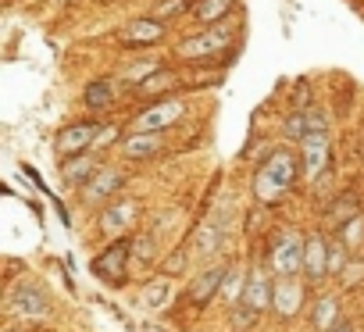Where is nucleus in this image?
I'll return each instance as SVG.
<instances>
[{
  "label": "nucleus",
  "mask_w": 364,
  "mask_h": 332,
  "mask_svg": "<svg viewBox=\"0 0 364 332\" xmlns=\"http://www.w3.org/2000/svg\"><path fill=\"white\" fill-rule=\"evenodd\" d=\"M178 114H182V100H161L132 118V132H161L171 122H178Z\"/></svg>",
  "instance_id": "obj_4"
},
{
  "label": "nucleus",
  "mask_w": 364,
  "mask_h": 332,
  "mask_svg": "<svg viewBox=\"0 0 364 332\" xmlns=\"http://www.w3.org/2000/svg\"><path fill=\"white\" fill-rule=\"evenodd\" d=\"M243 289H247V275H243L240 268H229V275H225V282H222V296H225L229 304H240V300H243Z\"/></svg>",
  "instance_id": "obj_21"
},
{
  "label": "nucleus",
  "mask_w": 364,
  "mask_h": 332,
  "mask_svg": "<svg viewBox=\"0 0 364 332\" xmlns=\"http://www.w3.org/2000/svg\"><path fill=\"white\" fill-rule=\"evenodd\" d=\"M336 321H339V318H336V300H332V296H321L318 307H314V325H318L321 332H328Z\"/></svg>",
  "instance_id": "obj_23"
},
{
  "label": "nucleus",
  "mask_w": 364,
  "mask_h": 332,
  "mask_svg": "<svg viewBox=\"0 0 364 332\" xmlns=\"http://www.w3.org/2000/svg\"><path fill=\"white\" fill-rule=\"evenodd\" d=\"M272 300H275V286L268 282V275L264 272H250L247 275V289H243V307H250V311H268L272 307Z\"/></svg>",
  "instance_id": "obj_9"
},
{
  "label": "nucleus",
  "mask_w": 364,
  "mask_h": 332,
  "mask_svg": "<svg viewBox=\"0 0 364 332\" xmlns=\"http://www.w3.org/2000/svg\"><path fill=\"white\" fill-rule=\"evenodd\" d=\"M357 215H360V211H357V200H353V197H343V200L332 204V211H328V225H332V229H346Z\"/></svg>",
  "instance_id": "obj_19"
},
{
  "label": "nucleus",
  "mask_w": 364,
  "mask_h": 332,
  "mask_svg": "<svg viewBox=\"0 0 364 332\" xmlns=\"http://www.w3.org/2000/svg\"><path fill=\"white\" fill-rule=\"evenodd\" d=\"M164 40V22L161 18H136L122 29V43L125 47H154Z\"/></svg>",
  "instance_id": "obj_7"
},
{
  "label": "nucleus",
  "mask_w": 364,
  "mask_h": 332,
  "mask_svg": "<svg viewBox=\"0 0 364 332\" xmlns=\"http://www.w3.org/2000/svg\"><path fill=\"white\" fill-rule=\"evenodd\" d=\"M232 8H236V0H197L190 15H193L200 26H218L222 18H229Z\"/></svg>",
  "instance_id": "obj_15"
},
{
  "label": "nucleus",
  "mask_w": 364,
  "mask_h": 332,
  "mask_svg": "<svg viewBox=\"0 0 364 332\" xmlns=\"http://www.w3.org/2000/svg\"><path fill=\"white\" fill-rule=\"evenodd\" d=\"M229 36H232V29L229 26H211L208 33H197V36H186L178 47H175V54L178 58H208V54H215V50H222L225 43H229Z\"/></svg>",
  "instance_id": "obj_3"
},
{
  "label": "nucleus",
  "mask_w": 364,
  "mask_h": 332,
  "mask_svg": "<svg viewBox=\"0 0 364 332\" xmlns=\"http://www.w3.org/2000/svg\"><path fill=\"white\" fill-rule=\"evenodd\" d=\"M293 183H296V161H293V154L279 150V154H272V157L261 164L254 186H257V193H261L264 200H279L282 193H289Z\"/></svg>",
  "instance_id": "obj_1"
},
{
  "label": "nucleus",
  "mask_w": 364,
  "mask_h": 332,
  "mask_svg": "<svg viewBox=\"0 0 364 332\" xmlns=\"http://www.w3.org/2000/svg\"><path fill=\"white\" fill-rule=\"evenodd\" d=\"M222 247H225V225H222V222L200 225V232H197V240H193V254H197V257H211V254H218Z\"/></svg>",
  "instance_id": "obj_13"
},
{
  "label": "nucleus",
  "mask_w": 364,
  "mask_h": 332,
  "mask_svg": "<svg viewBox=\"0 0 364 332\" xmlns=\"http://www.w3.org/2000/svg\"><path fill=\"white\" fill-rule=\"evenodd\" d=\"M118 186H122V172H114V168H97V176L86 183V190H82V200H104V197H111V193H118Z\"/></svg>",
  "instance_id": "obj_11"
},
{
  "label": "nucleus",
  "mask_w": 364,
  "mask_h": 332,
  "mask_svg": "<svg viewBox=\"0 0 364 332\" xmlns=\"http://www.w3.org/2000/svg\"><path fill=\"white\" fill-rule=\"evenodd\" d=\"M114 93H118V82L104 75V79L86 82V90H82V104H86L90 111H100V107H107V104L114 100Z\"/></svg>",
  "instance_id": "obj_14"
},
{
  "label": "nucleus",
  "mask_w": 364,
  "mask_h": 332,
  "mask_svg": "<svg viewBox=\"0 0 364 332\" xmlns=\"http://www.w3.org/2000/svg\"><path fill=\"white\" fill-rule=\"evenodd\" d=\"M161 132H132L129 139H125V157H132V161H143V157H154L157 150H161Z\"/></svg>",
  "instance_id": "obj_16"
},
{
  "label": "nucleus",
  "mask_w": 364,
  "mask_h": 332,
  "mask_svg": "<svg viewBox=\"0 0 364 332\" xmlns=\"http://www.w3.org/2000/svg\"><path fill=\"white\" fill-rule=\"evenodd\" d=\"M154 72H157V65H154V61H136V65H129V72H125V82H139V79L146 82Z\"/></svg>",
  "instance_id": "obj_26"
},
{
  "label": "nucleus",
  "mask_w": 364,
  "mask_h": 332,
  "mask_svg": "<svg viewBox=\"0 0 364 332\" xmlns=\"http://www.w3.org/2000/svg\"><path fill=\"white\" fill-rule=\"evenodd\" d=\"M272 307H275L282 318H286V314H293V311L300 307V286L293 282V275L275 282V300H272Z\"/></svg>",
  "instance_id": "obj_18"
},
{
  "label": "nucleus",
  "mask_w": 364,
  "mask_h": 332,
  "mask_svg": "<svg viewBox=\"0 0 364 332\" xmlns=\"http://www.w3.org/2000/svg\"><path fill=\"white\" fill-rule=\"evenodd\" d=\"M304 275L307 282H321L328 275V243L325 236H311L304 247Z\"/></svg>",
  "instance_id": "obj_10"
},
{
  "label": "nucleus",
  "mask_w": 364,
  "mask_h": 332,
  "mask_svg": "<svg viewBox=\"0 0 364 332\" xmlns=\"http://www.w3.org/2000/svg\"><path fill=\"white\" fill-rule=\"evenodd\" d=\"M328 332H353V321H346V318H339V321H336V325H332Z\"/></svg>",
  "instance_id": "obj_28"
},
{
  "label": "nucleus",
  "mask_w": 364,
  "mask_h": 332,
  "mask_svg": "<svg viewBox=\"0 0 364 332\" xmlns=\"http://www.w3.org/2000/svg\"><path fill=\"white\" fill-rule=\"evenodd\" d=\"M307 132H311L307 111H296V114H289V118H286V125H282V136H286V139H304Z\"/></svg>",
  "instance_id": "obj_24"
},
{
  "label": "nucleus",
  "mask_w": 364,
  "mask_h": 332,
  "mask_svg": "<svg viewBox=\"0 0 364 332\" xmlns=\"http://www.w3.org/2000/svg\"><path fill=\"white\" fill-rule=\"evenodd\" d=\"M97 122H75V125H68V129H61L58 132V139H54V150L61 154V157H75V154H82L93 139H97Z\"/></svg>",
  "instance_id": "obj_5"
},
{
  "label": "nucleus",
  "mask_w": 364,
  "mask_h": 332,
  "mask_svg": "<svg viewBox=\"0 0 364 332\" xmlns=\"http://www.w3.org/2000/svg\"><path fill=\"white\" fill-rule=\"evenodd\" d=\"M304 247H307V243H300L296 232L275 236V243H272V272H275L279 279H289V275L304 272Z\"/></svg>",
  "instance_id": "obj_2"
},
{
  "label": "nucleus",
  "mask_w": 364,
  "mask_h": 332,
  "mask_svg": "<svg viewBox=\"0 0 364 332\" xmlns=\"http://www.w3.org/2000/svg\"><path fill=\"white\" fill-rule=\"evenodd\" d=\"M132 218H136V204H118V208H107L104 211L100 225H104V232H114V229H125Z\"/></svg>",
  "instance_id": "obj_20"
},
{
  "label": "nucleus",
  "mask_w": 364,
  "mask_h": 332,
  "mask_svg": "<svg viewBox=\"0 0 364 332\" xmlns=\"http://www.w3.org/2000/svg\"><path fill=\"white\" fill-rule=\"evenodd\" d=\"M193 4H197V0H161V4L154 8V18H161V22L178 18V15H186V8L193 11Z\"/></svg>",
  "instance_id": "obj_22"
},
{
  "label": "nucleus",
  "mask_w": 364,
  "mask_h": 332,
  "mask_svg": "<svg viewBox=\"0 0 364 332\" xmlns=\"http://www.w3.org/2000/svg\"><path fill=\"white\" fill-rule=\"evenodd\" d=\"M300 143H304V172L314 176L325 164V154H328V132H307Z\"/></svg>",
  "instance_id": "obj_12"
},
{
  "label": "nucleus",
  "mask_w": 364,
  "mask_h": 332,
  "mask_svg": "<svg viewBox=\"0 0 364 332\" xmlns=\"http://www.w3.org/2000/svg\"><path fill=\"white\" fill-rule=\"evenodd\" d=\"M164 293H168V286H164V282L150 286V289H146V304H150V307H164Z\"/></svg>",
  "instance_id": "obj_27"
},
{
  "label": "nucleus",
  "mask_w": 364,
  "mask_h": 332,
  "mask_svg": "<svg viewBox=\"0 0 364 332\" xmlns=\"http://www.w3.org/2000/svg\"><path fill=\"white\" fill-rule=\"evenodd\" d=\"M97 168H100V164H97V157L93 154H75V157H68L65 161V179L68 183H90L93 176H97Z\"/></svg>",
  "instance_id": "obj_17"
},
{
  "label": "nucleus",
  "mask_w": 364,
  "mask_h": 332,
  "mask_svg": "<svg viewBox=\"0 0 364 332\" xmlns=\"http://www.w3.org/2000/svg\"><path fill=\"white\" fill-rule=\"evenodd\" d=\"M129 254H132V243H129V240H118L114 247H107V250L93 261V275H100V279H107V282H122Z\"/></svg>",
  "instance_id": "obj_6"
},
{
  "label": "nucleus",
  "mask_w": 364,
  "mask_h": 332,
  "mask_svg": "<svg viewBox=\"0 0 364 332\" xmlns=\"http://www.w3.org/2000/svg\"><path fill=\"white\" fill-rule=\"evenodd\" d=\"M343 272H346V247L328 243V275H343Z\"/></svg>",
  "instance_id": "obj_25"
},
{
  "label": "nucleus",
  "mask_w": 364,
  "mask_h": 332,
  "mask_svg": "<svg viewBox=\"0 0 364 332\" xmlns=\"http://www.w3.org/2000/svg\"><path fill=\"white\" fill-rule=\"evenodd\" d=\"M225 275H229V268H225V264H211V268H204V272L197 275V282L190 286V300H193L197 307H204L211 296H218V293H222Z\"/></svg>",
  "instance_id": "obj_8"
}]
</instances>
